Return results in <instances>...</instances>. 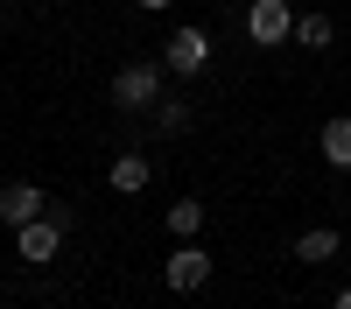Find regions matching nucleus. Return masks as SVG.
Here are the masks:
<instances>
[{"label": "nucleus", "mask_w": 351, "mask_h": 309, "mask_svg": "<svg viewBox=\"0 0 351 309\" xmlns=\"http://www.w3.org/2000/svg\"><path fill=\"white\" fill-rule=\"evenodd\" d=\"M162 77H169V64H120L112 71V106L120 112H155L162 106Z\"/></svg>", "instance_id": "obj_1"}, {"label": "nucleus", "mask_w": 351, "mask_h": 309, "mask_svg": "<svg viewBox=\"0 0 351 309\" xmlns=\"http://www.w3.org/2000/svg\"><path fill=\"white\" fill-rule=\"evenodd\" d=\"M64 239H71V211L49 204L36 225H21V232H14V253H21L28 267H43V260H56V246H64Z\"/></svg>", "instance_id": "obj_2"}, {"label": "nucleus", "mask_w": 351, "mask_h": 309, "mask_svg": "<svg viewBox=\"0 0 351 309\" xmlns=\"http://www.w3.org/2000/svg\"><path fill=\"white\" fill-rule=\"evenodd\" d=\"M162 64H169V77H197L204 64H211V28H197V21L169 28V42H162Z\"/></svg>", "instance_id": "obj_3"}, {"label": "nucleus", "mask_w": 351, "mask_h": 309, "mask_svg": "<svg viewBox=\"0 0 351 309\" xmlns=\"http://www.w3.org/2000/svg\"><path fill=\"white\" fill-rule=\"evenodd\" d=\"M162 281H169L176 295H204V288H211V253H204L197 239H183V246L169 253V267H162Z\"/></svg>", "instance_id": "obj_4"}, {"label": "nucleus", "mask_w": 351, "mask_h": 309, "mask_svg": "<svg viewBox=\"0 0 351 309\" xmlns=\"http://www.w3.org/2000/svg\"><path fill=\"white\" fill-rule=\"evenodd\" d=\"M246 36L260 49L288 42V36H295V8H288V0H253V8H246Z\"/></svg>", "instance_id": "obj_5"}, {"label": "nucleus", "mask_w": 351, "mask_h": 309, "mask_svg": "<svg viewBox=\"0 0 351 309\" xmlns=\"http://www.w3.org/2000/svg\"><path fill=\"white\" fill-rule=\"evenodd\" d=\"M43 211H49L43 183H0V225H8V232H21V225H36Z\"/></svg>", "instance_id": "obj_6"}, {"label": "nucleus", "mask_w": 351, "mask_h": 309, "mask_svg": "<svg viewBox=\"0 0 351 309\" xmlns=\"http://www.w3.org/2000/svg\"><path fill=\"white\" fill-rule=\"evenodd\" d=\"M106 183L120 190V197H141V190L155 183V169H148V155H120V162H112V176H106Z\"/></svg>", "instance_id": "obj_7"}, {"label": "nucleus", "mask_w": 351, "mask_h": 309, "mask_svg": "<svg viewBox=\"0 0 351 309\" xmlns=\"http://www.w3.org/2000/svg\"><path fill=\"white\" fill-rule=\"evenodd\" d=\"M337 246H344V239L330 232V225H309V232L295 239V260H302V267H324V260H337Z\"/></svg>", "instance_id": "obj_8"}, {"label": "nucleus", "mask_w": 351, "mask_h": 309, "mask_svg": "<svg viewBox=\"0 0 351 309\" xmlns=\"http://www.w3.org/2000/svg\"><path fill=\"white\" fill-rule=\"evenodd\" d=\"M148 120H155V134H169V140L190 134V99H183V92H162V106L148 112Z\"/></svg>", "instance_id": "obj_9"}, {"label": "nucleus", "mask_w": 351, "mask_h": 309, "mask_svg": "<svg viewBox=\"0 0 351 309\" xmlns=\"http://www.w3.org/2000/svg\"><path fill=\"white\" fill-rule=\"evenodd\" d=\"M295 42L302 49H330L337 42V21L330 14H295Z\"/></svg>", "instance_id": "obj_10"}, {"label": "nucleus", "mask_w": 351, "mask_h": 309, "mask_svg": "<svg viewBox=\"0 0 351 309\" xmlns=\"http://www.w3.org/2000/svg\"><path fill=\"white\" fill-rule=\"evenodd\" d=\"M169 232L176 239H197L204 232V204H197V197H176V204H169Z\"/></svg>", "instance_id": "obj_11"}, {"label": "nucleus", "mask_w": 351, "mask_h": 309, "mask_svg": "<svg viewBox=\"0 0 351 309\" xmlns=\"http://www.w3.org/2000/svg\"><path fill=\"white\" fill-rule=\"evenodd\" d=\"M324 162L330 169H351V120H330L324 127Z\"/></svg>", "instance_id": "obj_12"}, {"label": "nucleus", "mask_w": 351, "mask_h": 309, "mask_svg": "<svg viewBox=\"0 0 351 309\" xmlns=\"http://www.w3.org/2000/svg\"><path fill=\"white\" fill-rule=\"evenodd\" d=\"M330 309H351V288H337V295H330Z\"/></svg>", "instance_id": "obj_13"}, {"label": "nucleus", "mask_w": 351, "mask_h": 309, "mask_svg": "<svg viewBox=\"0 0 351 309\" xmlns=\"http://www.w3.org/2000/svg\"><path fill=\"white\" fill-rule=\"evenodd\" d=\"M134 8H148V14H162V8H169V0H134Z\"/></svg>", "instance_id": "obj_14"}, {"label": "nucleus", "mask_w": 351, "mask_h": 309, "mask_svg": "<svg viewBox=\"0 0 351 309\" xmlns=\"http://www.w3.org/2000/svg\"><path fill=\"white\" fill-rule=\"evenodd\" d=\"M0 21H8V0H0Z\"/></svg>", "instance_id": "obj_15"}]
</instances>
